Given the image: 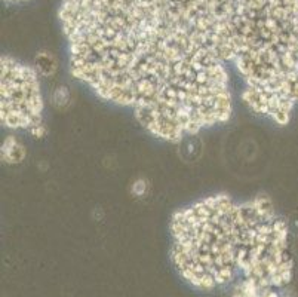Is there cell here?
<instances>
[{
    "label": "cell",
    "instance_id": "2",
    "mask_svg": "<svg viewBox=\"0 0 298 297\" xmlns=\"http://www.w3.org/2000/svg\"><path fill=\"white\" fill-rule=\"evenodd\" d=\"M171 235L174 265L197 288L212 290L242 275V282L273 290L292 278L288 226L266 198H205L174 214Z\"/></svg>",
    "mask_w": 298,
    "mask_h": 297
},
{
    "label": "cell",
    "instance_id": "1",
    "mask_svg": "<svg viewBox=\"0 0 298 297\" xmlns=\"http://www.w3.org/2000/svg\"><path fill=\"white\" fill-rule=\"evenodd\" d=\"M61 20L73 76L152 136L180 141L229 120L227 64L161 0H64Z\"/></svg>",
    "mask_w": 298,
    "mask_h": 297
},
{
    "label": "cell",
    "instance_id": "3",
    "mask_svg": "<svg viewBox=\"0 0 298 297\" xmlns=\"http://www.w3.org/2000/svg\"><path fill=\"white\" fill-rule=\"evenodd\" d=\"M231 64L250 110L285 125L298 104V0H272Z\"/></svg>",
    "mask_w": 298,
    "mask_h": 297
},
{
    "label": "cell",
    "instance_id": "4",
    "mask_svg": "<svg viewBox=\"0 0 298 297\" xmlns=\"http://www.w3.org/2000/svg\"><path fill=\"white\" fill-rule=\"evenodd\" d=\"M2 123L39 134L43 128V98L37 73L12 57H2Z\"/></svg>",
    "mask_w": 298,
    "mask_h": 297
}]
</instances>
